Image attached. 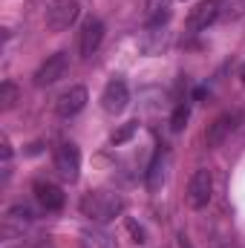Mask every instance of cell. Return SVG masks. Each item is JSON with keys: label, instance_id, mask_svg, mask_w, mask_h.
<instances>
[{"label": "cell", "instance_id": "obj_1", "mask_svg": "<svg viewBox=\"0 0 245 248\" xmlns=\"http://www.w3.org/2000/svg\"><path fill=\"white\" fill-rule=\"evenodd\" d=\"M81 214L92 222H110L124 214V199L113 190H90L81 199Z\"/></svg>", "mask_w": 245, "mask_h": 248}, {"label": "cell", "instance_id": "obj_2", "mask_svg": "<svg viewBox=\"0 0 245 248\" xmlns=\"http://www.w3.org/2000/svg\"><path fill=\"white\" fill-rule=\"evenodd\" d=\"M81 15V3L78 0H52L46 6V26L52 32H63L69 29Z\"/></svg>", "mask_w": 245, "mask_h": 248}, {"label": "cell", "instance_id": "obj_3", "mask_svg": "<svg viewBox=\"0 0 245 248\" xmlns=\"http://www.w3.org/2000/svg\"><path fill=\"white\" fill-rule=\"evenodd\" d=\"M211 193H214V176H211L208 168H199L190 176V185H187V205L193 211H199L211 202Z\"/></svg>", "mask_w": 245, "mask_h": 248}, {"label": "cell", "instance_id": "obj_4", "mask_svg": "<svg viewBox=\"0 0 245 248\" xmlns=\"http://www.w3.org/2000/svg\"><path fill=\"white\" fill-rule=\"evenodd\" d=\"M55 170L63 182H78L81 173V153L72 141H63L61 147L55 150Z\"/></svg>", "mask_w": 245, "mask_h": 248}, {"label": "cell", "instance_id": "obj_5", "mask_svg": "<svg viewBox=\"0 0 245 248\" xmlns=\"http://www.w3.org/2000/svg\"><path fill=\"white\" fill-rule=\"evenodd\" d=\"M240 113L234 110V113H222V116H216L214 122L208 124V130H205V144L208 147H216V144H222L225 141V136L228 133H234L237 127H240Z\"/></svg>", "mask_w": 245, "mask_h": 248}, {"label": "cell", "instance_id": "obj_6", "mask_svg": "<svg viewBox=\"0 0 245 248\" xmlns=\"http://www.w3.org/2000/svg\"><path fill=\"white\" fill-rule=\"evenodd\" d=\"M216 15H219V3H216V0H199V3L187 12L184 26H187V32H202V29H208V26L216 20Z\"/></svg>", "mask_w": 245, "mask_h": 248}, {"label": "cell", "instance_id": "obj_7", "mask_svg": "<svg viewBox=\"0 0 245 248\" xmlns=\"http://www.w3.org/2000/svg\"><path fill=\"white\" fill-rule=\"evenodd\" d=\"M87 90L84 87H69V90H63L61 95L55 98V113L61 116V119H72L75 113H81L84 107H87Z\"/></svg>", "mask_w": 245, "mask_h": 248}, {"label": "cell", "instance_id": "obj_8", "mask_svg": "<svg viewBox=\"0 0 245 248\" xmlns=\"http://www.w3.org/2000/svg\"><path fill=\"white\" fill-rule=\"evenodd\" d=\"M66 66H69V55H66V52H55V55H49L46 61L38 66V72H35V84H38V87H49V84H55L58 78H63Z\"/></svg>", "mask_w": 245, "mask_h": 248}, {"label": "cell", "instance_id": "obj_9", "mask_svg": "<svg viewBox=\"0 0 245 248\" xmlns=\"http://www.w3.org/2000/svg\"><path fill=\"white\" fill-rule=\"evenodd\" d=\"M127 101H130V93H127V84H124L122 78L107 81V87H104V93H101V107H104L107 113L119 116L124 107H127Z\"/></svg>", "mask_w": 245, "mask_h": 248}, {"label": "cell", "instance_id": "obj_10", "mask_svg": "<svg viewBox=\"0 0 245 248\" xmlns=\"http://www.w3.org/2000/svg\"><path fill=\"white\" fill-rule=\"evenodd\" d=\"M104 41V23L98 17H90L84 26H81V38H78V52L81 58H90Z\"/></svg>", "mask_w": 245, "mask_h": 248}, {"label": "cell", "instance_id": "obj_11", "mask_svg": "<svg viewBox=\"0 0 245 248\" xmlns=\"http://www.w3.org/2000/svg\"><path fill=\"white\" fill-rule=\"evenodd\" d=\"M35 199L46 208V211H61L63 208V190L52 182H35Z\"/></svg>", "mask_w": 245, "mask_h": 248}, {"label": "cell", "instance_id": "obj_12", "mask_svg": "<svg viewBox=\"0 0 245 248\" xmlns=\"http://www.w3.org/2000/svg\"><path fill=\"white\" fill-rule=\"evenodd\" d=\"M165 182V153L159 150L150 162V170H147V190H159Z\"/></svg>", "mask_w": 245, "mask_h": 248}, {"label": "cell", "instance_id": "obj_13", "mask_svg": "<svg viewBox=\"0 0 245 248\" xmlns=\"http://www.w3.org/2000/svg\"><path fill=\"white\" fill-rule=\"evenodd\" d=\"M17 101H20V90H17V84L3 81V84H0V110H3V113H9Z\"/></svg>", "mask_w": 245, "mask_h": 248}, {"label": "cell", "instance_id": "obj_14", "mask_svg": "<svg viewBox=\"0 0 245 248\" xmlns=\"http://www.w3.org/2000/svg\"><path fill=\"white\" fill-rule=\"evenodd\" d=\"M26 222H32V211H29L26 205H15V208L6 211V228H12V225H26Z\"/></svg>", "mask_w": 245, "mask_h": 248}, {"label": "cell", "instance_id": "obj_15", "mask_svg": "<svg viewBox=\"0 0 245 248\" xmlns=\"http://www.w3.org/2000/svg\"><path fill=\"white\" fill-rule=\"evenodd\" d=\"M187 119H190L187 101H184V104H176V110H173V116H170V130H173V133H182L184 127H187Z\"/></svg>", "mask_w": 245, "mask_h": 248}, {"label": "cell", "instance_id": "obj_16", "mask_svg": "<svg viewBox=\"0 0 245 248\" xmlns=\"http://www.w3.org/2000/svg\"><path fill=\"white\" fill-rule=\"evenodd\" d=\"M136 130H138V122H127L122 130H116V133L110 136V141H113V144H124V141H127V139H130Z\"/></svg>", "mask_w": 245, "mask_h": 248}, {"label": "cell", "instance_id": "obj_17", "mask_svg": "<svg viewBox=\"0 0 245 248\" xmlns=\"http://www.w3.org/2000/svg\"><path fill=\"white\" fill-rule=\"evenodd\" d=\"M78 248H113L107 243V237H81Z\"/></svg>", "mask_w": 245, "mask_h": 248}, {"label": "cell", "instance_id": "obj_18", "mask_svg": "<svg viewBox=\"0 0 245 248\" xmlns=\"http://www.w3.org/2000/svg\"><path fill=\"white\" fill-rule=\"evenodd\" d=\"M176 240H179V248H193V246H190V240H187V234H184V231L179 234V237H176Z\"/></svg>", "mask_w": 245, "mask_h": 248}, {"label": "cell", "instance_id": "obj_19", "mask_svg": "<svg viewBox=\"0 0 245 248\" xmlns=\"http://www.w3.org/2000/svg\"><path fill=\"white\" fill-rule=\"evenodd\" d=\"M243 81H245V66H243Z\"/></svg>", "mask_w": 245, "mask_h": 248}]
</instances>
